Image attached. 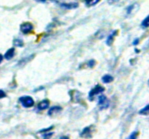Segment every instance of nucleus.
<instances>
[{"instance_id": "obj_1", "label": "nucleus", "mask_w": 149, "mask_h": 139, "mask_svg": "<svg viewBox=\"0 0 149 139\" xmlns=\"http://www.w3.org/2000/svg\"><path fill=\"white\" fill-rule=\"evenodd\" d=\"M20 101L21 102L22 105L24 107H26V108L33 107V104H34V101H33V98L31 96H28L20 97Z\"/></svg>"}, {"instance_id": "obj_2", "label": "nucleus", "mask_w": 149, "mask_h": 139, "mask_svg": "<svg viewBox=\"0 0 149 139\" xmlns=\"http://www.w3.org/2000/svg\"><path fill=\"white\" fill-rule=\"evenodd\" d=\"M98 105L100 109L108 108L109 107V101L105 96H100L98 98Z\"/></svg>"}, {"instance_id": "obj_3", "label": "nucleus", "mask_w": 149, "mask_h": 139, "mask_svg": "<svg viewBox=\"0 0 149 139\" xmlns=\"http://www.w3.org/2000/svg\"><path fill=\"white\" fill-rule=\"evenodd\" d=\"M33 29V26L30 23H24L20 25V30L24 34H28Z\"/></svg>"}, {"instance_id": "obj_4", "label": "nucleus", "mask_w": 149, "mask_h": 139, "mask_svg": "<svg viewBox=\"0 0 149 139\" xmlns=\"http://www.w3.org/2000/svg\"><path fill=\"white\" fill-rule=\"evenodd\" d=\"M104 88L102 86H100V85H96L95 87L94 88H93V90H92L90 92V94H89V96H90V97H93L94 96L97 95V94H100V93L103 92V91H104Z\"/></svg>"}, {"instance_id": "obj_5", "label": "nucleus", "mask_w": 149, "mask_h": 139, "mask_svg": "<svg viewBox=\"0 0 149 139\" xmlns=\"http://www.w3.org/2000/svg\"><path fill=\"white\" fill-rule=\"evenodd\" d=\"M92 129L90 127H85V128L83 130V131L81 132V137L84 138H90L92 136Z\"/></svg>"}, {"instance_id": "obj_6", "label": "nucleus", "mask_w": 149, "mask_h": 139, "mask_svg": "<svg viewBox=\"0 0 149 139\" xmlns=\"http://www.w3.org/2000/svg\"><path fill=\"white\" fill-rule=\"evenodd\" d=\"M49 105V101H48L47 99L43 100V101H41L40 103H39V104H38V109H39V110L46 109L48 108Z\"/></svg>"}, {"instance_id": "obj_7", "label": "nucleus", "mask_w": 149, "mask_h": 139, "mask_svg": "<svg viewBox=\"0 0 149 139\" xmlns=\"http://www.w3.org/2000/svg\"><path fill=\"white\" fill-rule=\"evenodd\" d=\"M15 55V49L14 48H11V49H8V50L7 51V52L5 53V54H4V58H5L6 59H7V60H9V59H12V58Z\"/></svg>"}, {"instance_id": "obj_8", "label": "nucleus", "mask_w": 149, "mask_h": 139, "mask_svg": "<svg viewBox=\"0 0 149 139\" xmlns=\"http://www.w3.org/2000/svg\"><path fill=\"white\" fill-rule=\"evenodd\" d=\"M61 110H62V108H61V107H53L49 110V111H48V114H49V115H50V116L51 115H54V114H58V112H60Z\"/></svg>"}, {"instance_id": "obj_9", "label": "nucleus", "mask_w": 149, "mask_h": 139, "mask_svg": "<svg viewBox=\"0 0 149 139\" xmlns=\"http://www.w3.org/2000/svg\"><path fill=\"white\" fill-rule=\"evenodd\" d=\"M79 4L77 3H70V4H62L61 6L67 9H74L78 7Z\"/></svg>"}, {"instance_id": "obj_10", "label": "nucleus", "mask_w": 149, "mask_h": 139, "mask_svg": "<svg viewBox=\"0 0 149 139\" xmlns=\"http://www.w3.org/2000/svg\"><path fill=\"white\" fill-rule=\"evenodd\" d=\"M102 80L105 83H109L112 82L113 81V78L110 75H106L102 78Z\"/></svg>"}, {"instance_id": "obj_11", "label": "nucleus", "mask_w": 149, "mask_h": 139, "mask_svg": "<svg viewBox=\"0 0 149 139\" xmlns=\"http://www.w3.org/2000/svg\"><path fill=\"white\" fill-rule=\"evenodd\" d=\"M115 35H116V32L114 31L113 33H111V34L110 36H109V38H108V39H107V41H106V43H107V45H109V46H111V45L113 43V40H114Z\"/></svg>"}, {"instance_id": "obj_12", "label": "nucleus", "mask_w": 149, "mask_h": 139, "mask_svg": "<svg viewBox=\"0 0 149 139\" xmlns=\"http://www.w3.org/2000/svg\"><path fill=\"white\" fill-rule=\"evenodd\" d=\"M140 114H143V115H149V104L144 107L143 109L139 111Z\"/></svg>"}, {"instance_id": "obj_13", "label": "nucleus", "mask_w": 149, "mask_h": 139, "mask_svg": "<svg viewBox=\"0 0 149 139\" xmlns=\"http://www.w3.org/2000/svg\"><path fill=\"white\" fill-rule=\"evenodd\" d=\"M13 45L15 46H18V47H22L23 46V42L20 39H15L13 41Z\"/></svg>"}, {"instance_id": "obj_14", "label": "nucleus", "mask_w": 149, "mask_h": 139, "mask_svg": "<svg viewBox=\"0 0 149 139\" xmlns=\"http://www.w3.org/2000/svg\"><path fill=\"white\" fill-rule=\"evenodd\" d=\"M85 1H86V4H87L88 6H93V5H95L96 4H97L100 0H85Z\"/></svg>"}, {"instance_id": "obj_15", "label": "nucleus", "mask_w": 149, "mask_h": 139, "mask_svg": "<svg viewBox=\"0 0 149 139\" xmlns=\"http://www.w3.org/2000/svg\"><path fill=\"white\" fill-rule=\"evenodd\" d=\"M142 26L143 28L149 27V14L145 18V20L142 22Z\"/></svg>"}, {"instance_id": "obj_16", "label": "nucleus", "mask_w": 149, "mask_h": 139, "mask_svg": "<svg viewBox=\"0 0 149 139\" xmlns=\"http://www.w3.org/2000/svg\"><path fill=\"white\" fill-rule=\"evenodd\" d=\"M138 136V132H133L128 139H136Z\"/></svg>"}, {"instance_id": "obj_17", "label": "nucleus", "mask_w": 149, "mask_h": 139, "mask_svg": "<svg viewBox=\"0 0 149 139\" xmlns=\"http://www.w3.org/2000/svg\"><path fill=\"white\" fill-rule=\"evenodd\" d=\"M5 96H6L5 93H4L2 90L0 89V99L2 98H4V97H5Z\"/></svg>"}, {"instance_id": "obj_18", "label": "nucleus", "mask_w": 149, "mask_h": 139, "mask_svg": "<svg viewBox=\"0 0 149 139\" xmlns=\"http://www.w3.org/2000/svg\"><path fill=\"white\" fill-rule=\"evenodd\" d=\"M119 1V0H109V3H110V4H113V3L116 2V1Z\"/></svg>"}, {"instance_id": "obj_19", "label": "nucleus", "mask_w": 149, "mask_h": 139, "mask_svg": "<svg viewBox=\"0 0 149 139\" xmlns=\"http://www.w3.org/2000/svg\"><path fill=\"white\" fill-rule=\"evenodd\" d=\"M138 43H139V39H135V41L133 42V44L134 45H137Z\"/></svg>"}, {"instance_id": "obj_20", "label": "nucleus", "mask_w": 149, "mask_h": 139, "mask_svg": "<svg viewBox=\"0 0 149 139\" xmlns=\"http://www.w3.org/2000/svg\"><path fill=\"white\" fill-rule=\"evenodd\" d=\"M2 60H3V56L1 54H0V63L2 62Z\"/></svg>"}, {"instance_id": "obj_21", "label": "nucleus", "mask_w": 149, "mask_h": 139, "mask_svg": "<svg viewBox=\"0 0 149 139\" xmlns=\"http://www.w3.org/2000/svg\"><path fill=\"white\" fill-rule=\"evenodd\" d=\"M36 1H42V2H44V1H47V0H36Z\"/></svg>"}, {"instance_id": "obj_22", "label": "nucleus", "mask_w": 149, "mask_h": 139, "mask_svg": "<svg viewBox=\"0 0 149 139\" xmlns=\"http://www.w3.org/2000/svg\"><path fill=\"white\" fill-rule=\"evenodd\" d=\"M61 139H68V138H67V137H62V138H61Z\"/></svg>"}, {"instance_id": "obj_23", "label": "nucleus", "mask_w": 149, "mask_h": 139, "mask_svg": "<svg viewBox=\"0 0 149 139\" xmlns=\"http://www.w3.org/2000/svg\"><path fill=\"white\" fill-rule=\"evenodd\" d=\"M148 86H149V80H148Z\"/></svg>"}]
</instances>
